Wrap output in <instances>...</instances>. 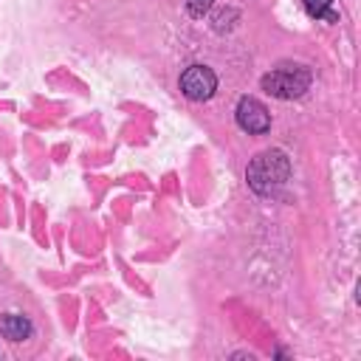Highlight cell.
Returning a JSON list of instances; mask_svg holds the SVG:
<instances>
[{"instance_id":"7","label":"cell","mask_w":361,"mask_h":361,"mask_svg":"<svg viewBox=\"0 0 361 361\" xmlns=\"http://www.w3.org/2000/svg\"><path fill=\"white\" fill-rule=\"evenodd\" d=\"M212 6H214V0H186L189 14H192V17H197V20H200V17H203V14H206Z\"/></svg>"},{"instance_id":"4","label":"cell","mask_w":361,"mask_h":361,"mask_svg":"<svg viewBox=\"0 0 361 361\" xmlns=\"http://www.w3.org/2000/svg\"><path fill=\"white\" fill-rule=\"evenodd\" d=\"M234 116H237V124H240V130H245V133H254V135H259V133H268V127H271V116H268V107H265L259 99H254V96H243V99L237 102V110H234Z\"/></svg>"},{"instance_id":"5","label":"cell","mask_w":361,"mask_h":361,"mask_svg":"<svg viewBox=\"0 0 361 361\" xmlns=\"http://www.w3.org/2000/svg\"><path fill=\"white\" fill-rule=\"evenodd\" d=\"M0 333L8 338V341H23L31 336V322L25 316H17V313H6L0 316Z\"/></svg>"},{"instance_id":"2","label":"cell","mask_w":361,"mask_h":361,"mask_svg":"<svg viewBox=\"0 0 361 361\" xmlns=\"http://www.w3.org/2000/svg\"><path fill=\"white\" fill-rule=\"evenodd\" d=\"M307 85H310V73L305 68H299V65L276 68V71L262 76V87L276 99H296V96H302L307 90Z\"/></svg>"},{"instance_id":"3","label":"cell","mask_w":361,"mask_h":361,"mask_svg":"<svg viewBox=\"0 0 361 361\" xmlns=\"http://www.w3.org/2000/svg\"><path fill=\"white\" fill-rule=\"evenodd\" d=\"M180 90L192 102H206L217 90V76H214V71L209 65H189L180 73Z\"/></svg>"},{"instance_id":"6","label":"cell","mask_w":361,"mask_h":361,"mask_svg":"<svg viewBox=\"0 0 361 361\" xmlns=\"http://www.w3.org/2000/svg\"><path fill=\"white\" fill-rule=\"evenodd\" d=\"M305 11L316 20H327V23H338V14L333 11V0H302Z\"/></svg>"},{"instance_id":"1","label":"cell","mask_w":361,"mask_h":361,"mask_svg":"<svg viewBox=\"0 0 361 361\" xmlns=\"http://www.w3.org/2000/svg\"><path fill=\"white\" fill-rule=\"evenodd\" d=\"M290 175V164L285 152L279 149H265L248 164V186L257 195H274Z\"/></svg>"}]
</instances>
